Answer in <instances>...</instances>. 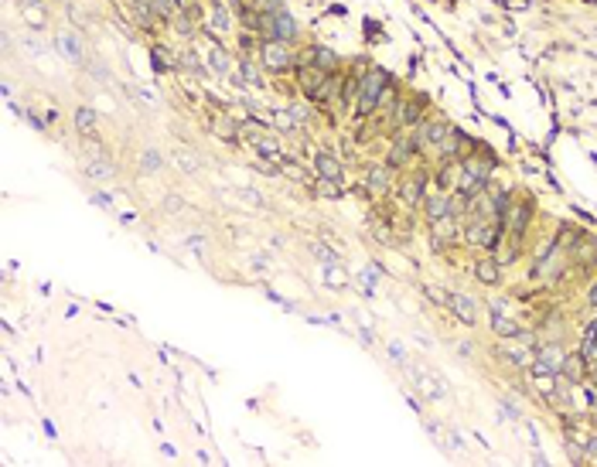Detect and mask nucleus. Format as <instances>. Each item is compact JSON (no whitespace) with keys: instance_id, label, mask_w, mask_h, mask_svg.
Returning <instances> with one entry per match:
<instances>
[{"instance_id":"obj_6","label":"nucleus","mask_w":597,"mask_h":467,"mask_svg":"<svg viewBox=\"0 0 597 467\" xmlns=\"http://www.w3.org/2000/svg\"><path fill=\"white\" fill-rule=\"evenodd\" d=\"M260 62L270 69V72H284V69H290L294 65V55H290V45L287 41H263L260 48Z\"/></svg>"},{"instance_id":"obj_3","label":"nucleus","mask_w":597,"mask_h":467,"mask_svg":"<svg viewBox=\"0 0 597 467\" xmlns=\"http://www.w3.org/2000/svg\"><path fill=\"white\" fill-rule=\"evenodd\" d=\"M498 229H502V222H495V218H467L465 222L467 242L478 246V249H495L498 246Z\"/></svg>"},{"instance_id":"obj_31","label":"nucleus","mask_w":597,"mask_h":467,"mask_svg":"<svg viewBox=\"0 0 597 467\" xmlns=\"http://www.w3.org/2000/svg\"><path fill=\"white\" fill-rule=\"evenodd\" d=\"M591 386L597 389V368H591Z\"/></svg>"},{"instance_id":"obj_24","label":"nucleus","mask_w":597,"mask_h":467,"mask_svg":"<svg viewBox=\"0 0 597 467\" xmlns=\"http://www.w3.org/2000/svg\"><path fill=\"white\" fill-rule=\"evenodd\" d=\"M140 171H144V174H157V171H160V154H157V151H147V154L140 157Z\"/></svg>"},{"instance_id":"obj_2","label":"nucleus","mask_w":597,"mask_h":467,"mask_svg":"<svg viewBox=\"0 0 597 467\" xmlns=\"http://www.w3.org/2000/svg\"><path fill=\"white\" fill-rule=\"evenodd\" d=\"M386 85H390V76L386 72H369V76L359 82V113L369 116V113H376L379 106H383V96H386Z\"/></svg>"},{"instance_id":"obj_15","label":"nucleus","mask_w":597,"mask_h":467,"mask_svg":"<svg viewBox=\"0 0 597 467\" xmlns=\"http://www.w3.org/2000/svg\"><path fill=\"white\" fill-rule=\"evenodd\" d=\"M314 164H317V174H321V178H328V181H338V178H341V164H338L331 154H317Z\"/></svg>"},{"instance_id":"obj_11","label":"nucleus","mask_w":597,"mask_h":467,"mask_svg":"<svg viewBox=\"0 0 597 467\" xmlns=\"http://www.w3.org/2000/svg\"><path fill=\"white\" fill-rule=\"evenodd\" d=\"M423 208H427V218L437 222V218H444V215H451V195H447V191H430V195L423 198Z\"/></svg>"},{"instance_id":"obj_25","label":"nucleus","mask_w":597,"mask_h":467,"mask_svg":"<svg viewBox=\"0 0 597 467\" xmlns=\"http://www.w3.org/2000/svg\"><path fill=\"white\" fill-rule=\"evenodd\" d=\"M212 25H215V31H229V11L222 4L212 7Z\"/></svg>"},{"instance_id":"obj_4","label":"nucleus","mask_w":597,"mask_h":467,"mask_svg":"<svg viewBox=\"0 0 597 467\" xmlns=\"http://www.w3.org/2000/svg\"><path fill=\"white\" fill-rule=\"evenodd\" d=\"M567 365V348L560 341H546L543 348H536V358H533V372H546V375H560Z\"/></svg>"},{"instance_id":"obj_21","label":"nucleus","mask_w":597,"mask_h":467,"mask_svg":"<svg viewBox=\"0 0 597 467\" xmlns=\"http://www.w3.org/2000/svg\"><path fill=\"white\" fill-rule=\"evenodd\" d=\"M573 260L577 263H591V260H597V242L594 239H584L577 249H573Z\"/></svg>"},{"instance_id":"obj_27","label":"nucleus","mask_w":597,"mask_h":467,"mask_svg":"<svg viewBox=\"0 0 597 467\" xmlns=\"http://www.w3.org/2000/svg\"><path fill=\"white\" fill-rule=\"evenodd\" d=\"M584 454H587V461H597V433H591L584 440Z\"/></svg>"},{"instance_id":"obj_18","label":"nucleus","mask_w":597,"mask_h":467,"mask_svg":"<svg viewBox=\"0 0 597 467\" xmlns=\"http://www.w3.org/2000/svg\"><path fill=\"white\" fill-rule=\"evenodd\" d=\"M58 48H62V55H65L69 62H78V58H82V48L76 45V38H72L69 31H62V34H58Z\"/></svg>"},{"instance_id":"obj_20","label":"nucleus","mask_w":597,"mask_h":467,"mask_svg":"<svg viewBox=\"0 0 597 467\" xmlns=\"http://www.w3.org/2000/svg\"><path fill=\"white\" fill-rule=\"evenodd\" d=\"M420 120V103H399L396 106V123H416Z\"/></svg>"},{"instance_id":"obj_29","label":"nucleus","mask_w":597,"mask_h":467,"mask_svg":"<svg viewBox=\"0 0 597 467\" xmlns=\"http://www.w3.org/2000/svg\"><path fill=\"white\" fill-rule=\"evenodd\" d=\"M390 351H392V362H403V348L399 344H390Z\"/></svg>"},{"instance_id":"obj_14","label":"nucleus","mask_w":597,"mask_h":467,"mask_svg":"<svg viewBox=\"0 0 597 467\" xmlns=\"http://www.w3.org/2000/svg\"><path fill=\"white\" fill-rule=\"evenodd\" d=\"M413 151H416V140H413V137H399L386 164H390V167H403V160H406V157L413 154Z\"/></svg>"},{"instance_id":"obj_16","label":"nucleus","mask_w":597,"mask_h":467,"mask_svg":"<svg viewBox=\"0 0 597 467\" xmlns=\"http://www.w3.org/2000/svg\"><path fill=\"white\" fill-rule=\"evenodd\" d=\"M474 277L481 280V284H498L502 280V273H498V263L495 260H481L474 266Z\"/></svg>"},{"instance_id":"obj_19","label":"nucleus","mask_w":597,"mask_h":467,"mask_svg":"<svg viewBox=\"0 0 597 467\" xmlns=\"http://www.w3.org/2000/svg\"><path fill=\"white\" fill-rule=\"evenodd\" d=\"M311 62H314V69H321V72H331L338 65L335 55L328 52V48H311Z\"/></svg>"},{"instance_id":"obj_7","label":"nucleus","mask_w":597,"mask_h":467,"mask_svg":"<svg viewBox=\"0 0 597 467\" xmlns=\"http://www.w3.org/2000/svg\"><path fill=\"white\" fill-rule=\"evenodd\" d=\"M263 31H270V38H273V41H287V45L297 38V25H294V18H290L287 11H280V7H277V11L263 21Z\"/></svg>"},{"instance_id":"obj_28","label":"nucleus","mask_w":597,"mask_h":467,"mask_svg":"<svg viewBox=\"0 0 597 467\" xmlns=\"http://www.w3.org/2000/svg\"><path fill=\"white\" fill-rule=\"evenodd\" d=\"M174 160H178V167H181V171H195V167H198V164H195V157H191V154L184 157L181 151H178V154H174Z\"/></svg>"},{"instance_id":"obj_26","label":"nucleus","mask_w":597,"mask_h":467,"mask_svg":"<svg viewBox=\"0 0 597 467\" xmlns=\"http://www.w3.org/2000/svg\"><path fill=\"white\" fill-rule=\"evenodd\" d=\"M85 174H89V178H109V174H113V167H109V164L103 167V160H92V164L85 167Z\"/></svg>"},{"instance_id":"obj_8","label":"nucleus","mask_w":597,"mask_h":467,"mask_svg":"<svg viewBox=\"0 0 597 467\" xmlns=\"http://www.w3.org/2000/svg\"><path fill=\"white\" fill-rule=\"evenodd\" d=\"M447 307L454 311L458 321H465L467 328L478 321V304H474V297H467V293H451V297H447Z\"/></svg>"},{"instance_id":"obj_5","label":"nucleus","mask_w":597,"mask_h":467,"mask_svg":"<svg viewBox=\"0 0 597 467\" xmlns=\"http://www.w3.org/2000/svg\"><path fill=\"white\" fill-rule=\"evenodd\" d=\"M447 133H451V127H447L444 120H427V123H423V127L413 133L416 151H427V154H434V151H437V154H441Z\"/></svg>"},{"instance_id":"obj_23","label":"nucleus","mask_w":597,"mask_h":467,"mask_svg":"<svg viewBox=\"0 0 597 467\" xmlns=\"http://www.w3.org/2000/svg\"><path fill=\"white\" fill-rule=\"evenodd\" d=\"M208 65L219 72V76H226L229 72V58H226V52L222 48H215V52H208Z\"/></svg>"},{"instance_id":"obj_10","label":"nucleus","mask_w":597,"mask_h":467,"mask_svg":"<svg viewBox=\"0 0 597 467\" xmlns=\"http://www.w3.org/2000/svg\"><path fill=\"white\" fill-rule=\"evenodd\" d=\"M423 188H427V178L423 174H413V178H406V181L399 184V202L406 208H413V205H420L427 195H423Z\"/></svg>"},{"instance_id":"obj_32","label":"nucleus","mask_w":597,"mask_h":467,"mask_svg":"<svg viewBox=\"0 0 597 467\" xmlns=\"http://www.w3.org/2000/svg\"><path fill=\"white\" fill-rule=\"evenodd\" d=\"M62 4H69V0H62Z\"/></svg>"},{"instance_id":"obj_12","label":"nucleus","mask_w":597,"mask_h":467,"mask_svg":"<svg viewBox=\"0 0 597 467\" xmlns=\"http://www.w3.org/2000/svg\"><path fill=\"white\" fill-rule=\"evenodd\" d=\"M390 184H392V167H390V164H379V167H372V171H369V191L383 195V191H390Z\"/></svg>"},{"instance_id":"obj_1","label":"nucleus","mask_w":597,"mask_h":467,"mask_svg":"<svg viewBox=\"0 0 597 467\" xmlns=\"http://www.w3.org/2000/svg\"><path fill=\"white\" fill-rule=\"evenodd\" d=\"M492 157L485 160V157H465L461 160V178H458V188L454 191H461L465 198H474L478 191H485L488 188V178H492Z\"/></svg>"},{"instance_id":"obj_13","label":"nucleus","mask_w":597,"mask_h":467,"mask_svg":"<svg viewBox=\"0 0 597 467\" xmlns=\"http://www.w3.org/2000/svg\"><path fill=\"white\" fill-rule=\"evenodd\" d=\"M492 331L498 337H516L522 335V324L516 317H509V314H492Z\"/></svg>"},{"instance_id":"obj_9","label":"nucleus","mask_w":597,"mask_h":467,"mask_svg":"<svg viewBox=\"0 0 597 467\" xmlns=\"http://www.w3.org/2000/svg\"><path fill=\"white\" fill-rule=\"evenodd\" d=\"M410 379H413V386L423 392L427 399H444V396H447V389L441 386V379H434L427 368H410Z\"/></svg>"},{"instance_id":"obj_17","label":"nucleus","mask_w":597,"mask_h":467,"mask_svg":"<svg viewBox=\"0 0 597 467\" xmlns=\"http://www.w3.org/2000/svg\"><path fill=\"white\" fill-rule=\"evenodd\" d=\"M76 127L82 133H89V137L96 133V113H92L89 106H78V109H76Z\"/></svg>"},{"instance_id":"obj_22","label":"nucleus","mask_w":597,"mask_h":467,"mask_svg":"<svg viewBox=\"0 0 597 467\" xmlns=\"http://www.w3.org/2000/svg\"><path fill=\"white\" fill-rule=\"evenodd\" d=\"M242 78H246V85H263V76L256 65H249V62H242L239 65V85H242Z\"/></svg>"},{"instance_id":"obj_30","label":"nucleus","mask_w":597,"mask_h":467,"mask_svg":"<svg viewBox=\"0 0 597 467\" xmlns=\"http://www.w3.org/2000/svg\"><path fill=\"white\" fill-rule=\"evenodd\" d=\"M587 304H591V307H594V311H597V284L591 286V293H587Z\"/></svg>"}]
</instances>
